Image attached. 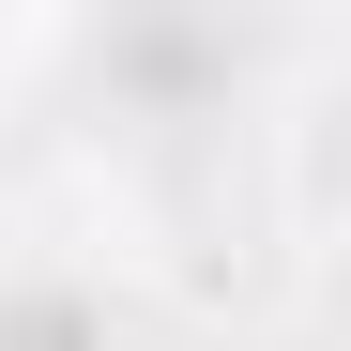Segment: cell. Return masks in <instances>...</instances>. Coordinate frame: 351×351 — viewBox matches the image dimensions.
I'll use <instances>...</instances> for the list:
<instances>
[]
</instances>
